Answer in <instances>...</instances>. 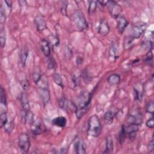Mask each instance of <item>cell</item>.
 I'll list each match as a JSON object with an SVG mask.
<instances>
[{
    "mask_svg": "<svg viewBox=\"0 0 154 154\" xmlns=\"http://www.w3.org/2000/svg\"><path fill=\"white\" fill-rule=\"evenodd\" d=\"M20 102L22 105V109L26 110V111H29L30 107H29V100L27 97V95L25 93H22L20 96Z\"/></svg>",
    "mask_w": 154,
    "mask_h": 154,
    "instance_id": "44dd1931",
    "label": "cell"
},
{
    "mask_svg": "<svg viewBox=\"0 0 154 154\" xmlns=\"http://www.w3.org/2000/svg\"><path fill=\"white\" fill-rule=\"evenodd\" d=\"M115 113L112 110H108L107 111L105 114H104V121L106 124L110 125L112 123L114 118L115 117Z\"/></svg>",
    "mask_w": 154,
    "mask_h": 154,
    "instance_id": "d4e9b609",
    "label": "cell"
},
{
    "mask_svg": "<svg viewBox=\"0 0 154 154\" xmlns=\"http://www.w3.org/2000/svg\"><path fill=\"white\" fill-rule=\"evenodd\" d=\"M146 125L149 128H153L154 127V120H153V117L152 116L151 118H149L146 122Z\"/></svg>",
    "mask_w": 154,
    "mask_h": 154,
    "instance_id": "60d3db41",
    "label": "cell"
},
{
    "mask_svg": "<svg viewBox=\"0 0 154 154\" xmlns=\"http://www.w3.org/2000/svg\"><path fill=\"white\" fill-rule=\"evenodd\" d=\"M20 85L23 90L27 91L29 89L30 84H29V81L26 78H24V79L20 80Z\"/></svg>",
    "mask_w": 154,
    "mask_h": 154,
    "instance_id": "d6a6232c",
    "label": "cell"
},
{
    "mask_svg": "<svg viewBox=\"0 0 154 154\" xmlns=\"http://www.w3.org/2000/svg\"><path fill=\"white\" fill-rule=\"evenodd\" d=\"M48 41L52 47H57L59 45L60 40L58 37L54 35H49L48 37Z\"/></svg>",
    "mask_w": 154,
    "mask_h": 154,
    "instance_id": "4316f807",
    "label": "cell"
},
{
    "mask_svg": "<svg viewBox=\"0 0 154 154\" xmlns=\"http://www.w3.org/2000/svg\"><path fill=\"white\" fill-rule=\"evenodd\" d=\"M4 2H5V4H6L5 5H6L7 8L9 10L11 11V7H12V5H11V4H11V1H5Z\"/></svg>",
    "mask_w": 154,
    "mask_h": 154,
    "instance_id": "ee69618b",
    "label": "cell"
},
{
    "mask_svg": "<svg viewBox=\"0 0 154 154\" xmlns=\"http://www.w3.org/2000/svg\"><path fill=\"white\" fill-rule=\"evenodd\" d=\"M134 38L129 36L128 38H126L124 42V44H123V47L125 49H129L131 47V45L133 44V41H134Z\"/></svg>",
    "mask_w": 154,
    "mask_h": 154,
    "instance_id": "e575fe53",
    "label": "cell"
},
{
    "mask_svg": "<svg viewBox=\"0 0 154 154\" xmlns=\"http://www.w3.org/2000/svg\"><path fill=\"white\" fill-rule=\"evenodd\" d=\"M97 29L98 33L102 36L107 35L110 31L109 26L107 21L105 19H102L100 21Z\"/></svg>",
    "mask_w": 154,
    "mask_h": 154,
    "instance_id": "9c48e42d",
    "label": "cell"
},
{
    "mask_svg": "<svg viewBox=\"0 0 154 154\" xmlns=\"http://www.w3.org/2000/svg\"><path fill=\"white\" fill-rule=\"evenodd\" d=\"M8 122V118H7V115L6 112H1L0 114V122H1V127L3 128L5 125Z\"/></svg>",
    "mask_w": 154,
    "mask_h": 154,
    "instance_id": "836d02e7",
    "label": "cell"
},
{
    "mask_svg": "<svg viewBox=\"0 0 154 154\" xmlns=\"http://www.w3.org/2000/svg\"><path fill=\"white\" fill-rule=\"evenodd\" d=\"M0 96H1V112H6L7 111V98L5 96V90L2 87H1L0 90Z\"/></svg>",
    "mask_w": 154,
    "mask_h": 154,
    "instance_id": "ac0fdd59",
    "label": "cell"
},
{
    "mask_svg": "<svg viewBox=\"0 0 154 154\" xmlns=\"http://www.w3.org/2000/svg\"><path fill=\"white\" fill-rule=\"evenodd\" d=\"M92 95L86 91L81 93L78 97V104L76 105L75 111L76 117L78 119H81L87 112Z\"/></svg>",
    "mask_w": 154,
    "mask_h": 154,
    "instance_id": "6da1fadb",
    "label": "cell"
},
{
    "mask_svg": "<svg viewBox=\"0 0 154 154\" xmlns=\"http://www.w3.org/2000/svg\"><path fill=\"white\" fill-rule=\"evenodd\" d=\"M146 111L149 113L151 114L152 115L153 114L154 112V103L153 101H150L147 103V104L146 105Z\"/></svg>",
    "mask_w": 154,
    "mask_h": 154,
    "instance_id": "f35d334b",
    "label": "cell"
},
{
    "mask_svg": "<svg viewBox=\"0 0 154 154\" xmlns=\"http://www.w3.org/2000/svg\"><path fill=\"white\" fill-rule=\"evenodd\" d=\"M145 62L147 63L149 65L152 66L153 65V54L152 50H149V52L147 54L146 57L145 58Z\"/></svg>",
    "mask_w": 154,
    "mask_h": 154,
    "instance_id": "8d00e7d4",
    "label": "cell"
},
{
    "mask_svg": "<svg viewBox=\"0 0 154 154\" xmlns=\"http://www.w3.org/2000/svg\"><path fill=\"white\" fill-rule=\"evenodd\" d=\"M106 5L110 15L114 19H116L118 17L121 16L122 8L120 5L117 3V2L115 1H108Z\"/></svg>",
    "mask_w": 154,
    "mask_h": 154,
    "instance_id": "8992f818",
    "label": "cell"
},
{
    "mask_svg": "<svg viewBox=\"0 0 154 154\" xmlns=\"http://www.w3.org/2000/svg\"><path fill=\"white\" fill-rule=\"evenodd\" d=\"M40 121H34L31 125V131L34 135H38L42 132V127Z\"/></svg>",
    "mask_w": 154,
    "mask_h": 154,
    "instance_id": "d6986e66",
    "label": "cell"
},
{
    "mask_svg": "<svg viewBox=\"0 0 154 154\" xmlns=\"http://www.w3.org/2000/svg\"><path fill=\"white\" fill-rule=\"evenodd\" d=\"M72 22L75 29L78 31H83L88 28V23L82 11L78 10L72 15Z\"/></svg>",
    "mask_w": 154,
    "mask_h": 154,
    "instance_id": "277c9868",
    "label": "cell"
},
{
    "mask_svg": "<svg viewBox=\"0 0 154 154\" xmlns=\"http://www.w3.org/2000/svg\"><path fill=\"white\" fill-rule=\"evenodd\" d=\"M14 127V123L13 121V120H10V121L8 120L7 123L5 125V126L3 128H4L5 131L7 133L10 134L12 132V131L13 130Z\"/></svg>",
    "mask_w": 154,
    "mask_h": 154,
    "instance_id": "4dcf8cb0",
    "label": "cell"
},
{
    "mask_svg": "<svg viewBox=\"0 0 154 154\" xmlns=\"http://www.w3.org/2000/svg\"><path fill=\"white\" fill-rule=\"evenodd\" d=\"M37 85H38V93L42 102L45 104H47L50 100L51 94L46 77L42 76L40 80L37 82Z\"/></svg>",
    "mask_w": 154,
    "mask_h": 154,
    "instance_id": "7a4b0ae2",
    "label": "cell"
},
{
    "mask_svg": "<svg viewBox=\"0 0 154 154\" xmlns=\"http://www.w3.org/2000/svg\"><path fill=\"white\" fill-rule=\"evenodd\" d=\"M83 58L82 57H80V56H78V57H76V64H81L83 62Z\"/></svg>",
    "mask_w": 154,
    "mask_h": 154,
    "instance_id": "f6af8a7d",
    "label": "cell"
},
{
    "mask_svg": "<svg viewBox=\"0 0 154 154\" xmlns=\"http://www.w3.org/2000/svg\"><path fill=\"white\" fill-rule=\"evenodd\" d=\"M102 131V125L99 117L96 115L91 116L88 121L87 133L93 137L99 136Z\"/></svg>",
    "mask_w": 154,
    "mask_h": 154,
    "instance_id": "3957f363",
    "label": "cell"
},
{
    "mask_svg": "<svg viewBox=\"0 0 154 154\" xmlns=\"http://www.w3.org/2000/svg\"><path fill=\"white\" fill-rule=\"evenodd\" d=\"M149 151H153V149H154V142H153V137H152L150 141L149 142Z\"/></svg>",
    "mask_w": 154,
    "mask_h": 154,
    "instance_id": "7bdbcfd3",
    "label": "cell"
},
{
    "mask_svg": "<svg viewBox=\"0 0 154 154\" xmlns=\"http://www.w3.org/2000/svg\"><path fill=\"white\" fill-rule=\"evenodd\" d=\"M52 78H53V79H54L55 83L57 85H59L61 88L64 87V84H63V81L62 78L61 77V76H60V75L59 73H54L53 74V75H52Z\"/></svg>",
    "mask_w": 154,
    "mask_h": 154,
    "instance_id": "83f0119b",
    "label": "cell"
},
{
    "mask_svg": "<svg viewBox=\"0 0 154 154\" xmlns=\"http://www.w3.org/2000/svg\"><path fill=\"white\" fill-rule=\"evenodd\" d=\"M34 23L38 31H43L46 29V22L43 16L41 15L36 16L34 19Z\"/></svg>",
    "mask_w": 154,
    "mask_h": 154,
    "instance_id": "4fadbf2b",
    "label": "cell"
},
{
    "mask_svg": "<svg viewBox=\"0 0 154 154\" xmlns=\"http://www.w3.org/2000/svg\"><path fill=\"white\" fill-rule=\"evenodd\" d=\"M117 20V28L120 34H122L126 27L128 26L129 22L128 20L123 16H120L116 19Z\"/></svg>",
    "mask_w": 154,
    "mask_h": 154,
    "instance_id": "7c38bea8",
    "label": "cell"
},
{
    "mask_svg": "<svg viewBox=\"0 0 154 154\" xmlns=\"http://www.w3.org/2000/svg\"><path fill=\"white\" fill-rule=\"evenodd\" d=\"M49 58L48 60V67L49 69H53L55 68V61L54 60V58L52 57H51V56H49V57H48Z\"/></svg>",
    "mask_w": 154,
    "mask_h": 154,
    "instance_id": "ab89813d",
    "label": "cell"
},
{
    "mask_svg": "<svg viewBox=\"0 0 154 154\" xmlns=\"http://www.w3.org/2000/svg\"><path fill=\"white\" fill-rule=\"evenodd\" d=\"M18 146L19 149L25 153L28 152L30 147V139L26 133H22L18 137Z\"/></svg>",
    "mask_w": 154,
    "mask_h": 154,
    "instance_id": "52a82bcc",
    "label": "cell"
},
{
    "mask_svg": "<svg viewBox=\"0 0 154 154\" xmlns=\"http://www.w3.org/2000/svg\"><path fill=\"white\" fill-rule=\"evenodd\" d=\"M118 46L116 43L112 42L109 49V57L110 60L114 61L118 57Z\"/></svg>",
    "mask_w": 154,
    "mask_h": 154,
    "instance_id": "e0dca14e",
    "label": "cell"
},
{
    "mask_svg": "<svg viewBox=\"0 0 154 154\" xmlns=\"http://www.w3.org/2000/svg\"><path fill=\"white\" fill-rule=\"evenodd\" d=\"M126 132H125V126L123 125L122 126V128H121V130H120V134H119V141H120V143H123L126 138Z\"/></svg>",
    "mask_w": 154,
    "mask_h": 154,
    "instance_id": "74e56055",
    "label": "cell"
},
{
    "mask_svg": "<svg viewBox=\"0 0 154 154\" xmlns=\"http://www.w3.org/2000/svg\"><path fill=\"white\" fill-rule=\"evenodd\" d=\"M40 48L42 52L45 55V57H49L51 56V48H50V44L48 40L42 38L40 40Z\"/></svg>",
    "mask_w": 154,
    "mask_h": 154,
    "instance_id": "9a60e30c",
    "label": "cell"
},
{
    "mask_svg": "<svg viewBox=\"0 0 154 154\" xmlns=\"http://www.w3.org/2000/svg\"><path fill=\"white\" fill-rule=\"evenodd\" d=\"M125 129L126 135H128L131 140H134L138 131L139 126L135 124H129L128 126H125Z\"/></svg>",
    "mask_w": 154,
    "mask_h": 154,
    "instance_id": "8fae6325",
    "label": "cell"
},
{
    "mask_svg": "<svg viewBox=\"0 0 154 154\" xmlns=\"http://www.w3.org/2000/svg\"><path fill=\"white\" fill-rule=\"evenodd\" d=\"M97 1H89L88 11L90 14H91L95 12L97 8Z\"/></svg>",
    "mask_w": 154,
    "mask_h": 154,
    "instance_id": "f1b7e54d",
    "label": "cell"
},
{
    "mask_svg": "<svg viewBox=\"0 0 154 154\" xmlns=\"http://www.w3.org/2000/svg\"><path fill=\"white\" fill-rule=\"evenodd\" d=\"M28 57V51L26 49H22L19 53V63L21 67H23L26 65L27 58Z\"/></svg>",
    "mask_w": 154,
    "mask_h": 154,
    "instance_id": "ffe728a7",
    "label": "cell"
},
{
    "mask_svg": "<svg viewBox=\"0 0 154 154\" xmlns=\"http://www.w3.org/2000/svg\"><path fill=\"white\" fill-rule=\"evenodd\" d=\"M128 122L129 124H135L140 126L143 122V115L140 112L131 114L128 116Z\"/></svg>",
    "mask_w": 154,
    "mask_h": 154,
    "instance_id": "30bf717a",
    "label": "cell"
},
{
    "mask_svg": "<svg viewBox=\"0 0 154 154\" xmlns=\"http://www.w3.org/2000/svg\"><path fill=\"white\" fill-rule=\"evenodd\" d=\"M107 81L111 85H116L120 82V76L117 73H112L107 78Z\"/></svg>",
    "mask_w": 154,
    "mask_h": 154,
    "instance_id": "603a6c76",
    "label": "cell"
},
{
    "mask_svg": "<svg viewBox=\"0 0 154 154\" xmlns=\"http://www.w3.org/2000/svg\"><path fill=\"white\" fill-rule=\"evenodd\" d=\"M147 24L144 22H138L134 25L132 28L131 35L134 39L139 38L145 32Z\"/></svg>",
    "mask_w": 154,
    "mask_h": 154,
    "instance_id": "5b68a950",
    "label": "cell"
},
{
    "mask_svg": "<svg viewBox=\"0 0 154 154\" xmlns=\"http://www.w3.org/2000/svg\"><path fill=\"white\" fill-rule=\"evenodd\" d=\"M6 19V11L3 5L1 4L0 7V23L1 24H4Z\"/></svg>",
    "mask_w": 154,
    "mask_h": 154,
    "instance_id": "1f68e13d",
    "label": "cell"
},
{
    "mask_svg": "<svg viewBox=\"0 0 154 154\" xmlns=\"http://www.w3.org/2000/svg\"><path fill=\"white\" fill-rule=\"evenodd\" d=\"M114 149V143L112 138L111 136H108L106 138L105 142V149L103 152L104 153H109L113 150Z\"/></svg>",
    "mask_w": 154,
    "mask_h": 154,
    "instance_id": "cb8c5ba5",
    "label": "cell"
},
{
    "mask_svg": "<svg viewBox=\"0 0 154 154\" xmlns=\"http://www.w3.org/2000/svg\"><path fill=\"white\" fill-rule=\"evenodd\" d=\"M0 28V42L1 48H3L5 46L6 43V34L4 24H1Z\"/></svg>",
    "mask_w": 154,
    "mask_h": 154,
    "instance_id": "484cf974",
    "label": "cell"
},
{
    "mask_svg": "<svg viewBox=\"0 0 154 154\" xmlns=\"http://www.w3.org/2000/svg\"><path fill=\"white\" fill-rule=\"evenodd\" d=\"M68 5V2L66 1H61L60 4V11L61 13L66 16L67 14V7Z\"/></svg>",
    "mask_w": 154,
    "mask_h": 154,
    "instance_id": "d590c367",
    "label": "cell"
},
{
    "mask_svg": "<svg viewBox=\"0 0 154 154\" xmlns=\"http://www.w3.org/2000/svg\"><path fill=\"white\" fill-rule=\"evenodd\" d=\"M74 149L75 152L78 154H84L86 153L85 143L81 139H79L75 142Z\"/></svg>",
    "mask_w": 154,
    "mask_h": 154,
    "instance_id": "2e32d148",
    "label": "cell"
},
{
    "mask_svg": "<svg viewBox=\"0 0 154 154\" xmlns=\"http://www.w3.org/2000/svg\"><path fill=\"white\" fill-rule=\"evenodd\" d=\"M60 107L66 111L75 112L76 109V105L72 102L66 98H61L58 100Z\"/></svg>",
    "mask_w": 154,
    "mask_h": 154,
    "instance_id": "ba28073f",
    "label": "cell"
},
{
    "mask_svg": "<svg viewBox=\"0 0 154 154\" xmlns=\"http://www.w3.org/2000/svg\"><path fill=\"white\" fill-rule=\"evenodd\" d=\"M52 123L54 125L60 127V128H64L67 123V119L65 117L63 116H59L55 119H54L52 121Z\"/></svg>",
    "mask_w": 154,
    "mask_h": 154,
    "instance_id": "7402d4cb",
    "label": "cell"
},
{
    "mask_svg": "<svg viewBox=\"0 0 154 154\" xmlns=\"http://www.w3.org/2000/svg\"><path fill=\"white\" fill-rule=\"evenodd\" d=\"M144 88L141 83H137L134 87V92L135 99L138 102H141L143 99Z\"/></svg>",
    "mask_w": 154,
    "mask_h": 154,
    "instance_id": "5bb4252c",
    "label": "cell"
},
{
    "mask_svg": "<svg viewBox=\"0 0 154 154\" xmlns=\"http://www.w3.org/2000/svg\"><path fill=\"white\" fill-rule=\"evenodd\" d=\"M72 81L74 83L75 86L79 85V84L80 83V80H79V78L78 76H76V75H73L72 76Z\"/></svg>",
    "mask_w": 154,
    "mask_h": 154,
    "instance_id": "b9f144b4",
    "label": "cell"
},
{
    "mask_svg": "<svg viewBox=\"0 0 154 154\" xmlns=\"http://www.w3.org/2000/svg\"><path fill=\"white\" fill-rule=\"evenodd\" d=\"M42 75L41 73V71L40 70V69H35L32 73V78H33V80L34 82L37 84L42 78Z\"/></svg>",
    "mask_w": 154,
    "mask_h": 154,
    "instance_id": "f546056e",
    "label": "cell"
}]
</instances>
